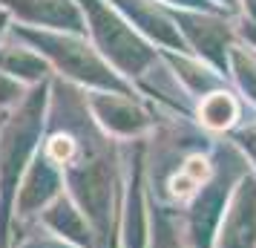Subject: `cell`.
<instances>
[{
	"label": "cell",
	"mask_w": 256,
	"mask_h": 248,
	"mask_svg": "<svg viewBox=\"0 0 256 248\" xmlns=\"http://www.w3.org/2000/svg\"><path fill=\"white\" fill-rule=\"evenodd\" d=\"M233 118H236V104H233L230 95L224 93H216L204 98V104H202V121L213 127V130H224L228 124H233Z\"/></svg>",
	"instance_id": "cell-1"
},
{
	"label": "cell",
	"mask_w": 256,
	"mask_h": 248,
	"mask_svg": "<svg viewBox=\"0 0 256 248\" xmlns=\"http://www.w3.org/2000/svg\"><path fill=\"white\" fill-rule=\"evenodd\" d=\"M184 173L196 185H202V182H208L210 179V165H208V159H202V156H190L187 159V165H184Z\"/></svg>",
	"instance_id": "cell-2"
},
{
	"label": "cell",
	"mask_w": 256,
	"mask_h": 248,
	"mask_svg": "<svg viewBox=\"0 0 256 248\" xmlns=\"http://www.w3.org/2000/svg\"><path fill=\"white\" fill-rule=\"evenodd\" d=\"M170 193H173L176 199H190V196L196 193V182L187 176V173L173 176V179H170Z\"/></svg>",
	"instance_id": "cell-4"
},
{
	"label": "cell",
	"mask_w": 256,
	"mask_h": 248,
	"mask_svg": "<svg viewBox=\"0 0 256 248\" xmlns=\"http://www.w3.org/2000/svg\"><path fill=\"white\" fill-rule=\"evenodd\" d=\"M72 153H75V142L66 139V136H55L49 142V156L55 162H66V159H72Z\"/></svg>",
	"instance_id": "cell-3"
}]
</instances>
